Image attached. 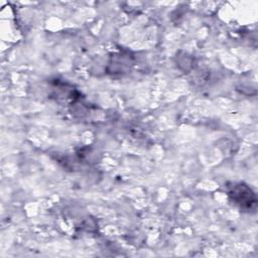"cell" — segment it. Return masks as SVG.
I'll use <instances>...</instances> for the list:
<instances>
[{
  "mask_svg": "<svg viewBox=\"0 0 258 258\" xmlns=\"http://www.w3.org/2000/svg\"><path fill=\"white\" fill-rule=\"evenodd\" d=\"M229 196L231 200L242 209H251L256 204V198L251 188L242 183L233 184L232 188L229 190Z\"/></svg>",
  "mask_w": 258,
  "mask_h": 258,
  "instance_id": "cell-1",
  "label": "cell"
}]
</instances>
